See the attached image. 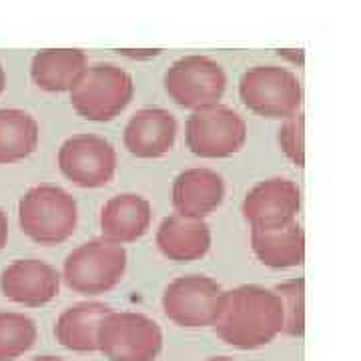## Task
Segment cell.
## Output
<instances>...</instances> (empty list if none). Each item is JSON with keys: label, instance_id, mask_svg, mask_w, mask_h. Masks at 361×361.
I'll list each match as a JSON object with an SVG mask.
<instances>
[{"label": "cell", "instance_id": "obj_25", "mask_svg": "<svg viewBox=\"0 0 361 361\" xmlns=\"http://www.w3.org/2000/svg\"><path fill=\"white\" fill-rule=\"evenodd\" d=\"M123 55L127 57H133V59H150V57H157L161 50H121Z\"/></svg>", "mask_w": 361, "mask_h": 361}, {"label": "cell", "instance_id": "obj_13", "mask_svg": "<svg viewBox=\"0 0 361 361\" xmlns=\"http://www.w3.org/2000/svg\"><path fill=\"white\" fill-rule=\"evenodd\" d=\"M177 139V119L169 110L150 106L137 110L125 127V149L139 159H159L167 155Z\"/></svg>", "mask_w": 361, "mask_h": 361}, {"label": "cell", "instance_id": "obj_26", "mask_svg": "<svg viewBox=\"0 0 361 361\" xmlns=\"http://www.w3.org/2000/svg\"><path fill=\"white\" fill-rule=\"evenodd\" d=\"M4 86H6V72H4V68H2V64H0V95H2V90H4Z\"/></svg>", "mask_w": 361, "mask_h": 361}, {"label": "cell", "instance_id": "obj_5", "mask_svg": "<svg viewBox=\"0 0 361 361\" xmlns=\"http://www.w3.org/2000/svg\"><path fill=\"white\" fill-rule=\"evenodd\" d=\"M97 349L110 361H155L163 349V331L143 313L110 311L99 327Z\"/></svg>", "mask_w": 361, "mask_h": 361}, {"label": "cell", "instance_id": "obj_24", "mask_svg": "<svg viewBox=\"0 0 361 361\" xmlns=\"http://www.w3.org/2000/svg\"><path fill=\"white\" fill-rule=\"evenodd\" d=\"M6 241H8V219H6L4 211L0 209V251L4 249Z\"/></svg>", "mask_w": 361, "mask_h": 361}, {"label": "cell", "instance_id": "obj_4", "mask_svg": "<svg viewBox=\"0 0 361 361\" xmlns=\"http://www.w3.org/2000/svg\"><path fill=\"white\" fill-rule=\"evenodd\" d=\"M77 221V201L70 193L57 185H37L24 193L19 203L22 233L41 245H57L66 241L75 233Z\"/></svg>", "mask_w": 361, "mask_h": 361}, {"label": "cell", "instance_id": "obj_1", "mask_svg": "<svg viewBox=\"0 0 361 361\" xmlns=\"http://www.w3.org/2000/svg\"><path fill=\"white\" fill-rule=\"evenodd\" d=\"M217 335L237 349H257L283 331V305L275 291L239 285L225 291L213 323Z\"/></svg>", "mask_w": 361, "mask_h": 361}, {"label": "cell", "instance_id": "obj_27", "mask_svg": "<svg viewBox=\"0 0 361 361\" xmlns=\"http://www.w3.org/2000/svg\"><path fill=\"white\" fill-rule=\"evenodd\" d=\"M30 361H64V360L57 358V355H41V358H35V360Z\"/></svg>", "mask_w": 361, "mask_h": 361}, {"label": "cell", "instance_id": "obj_6", "mask_svg": "<svg viewBox=\"0 0 361 361\" xmlns=\"http://www.w3.org/2000/svg\"><path fill=\"white\" fill-rule=\"evenodd\" d=\"M239 97L243 105L267 119H285L297 113L303 88L297 75L283 66H253L241 75Z\"/></svg>", "mask_w": 361, "mask_h": 361}, {"label": "cell", "instance_id": "obj_10", "mask_svg": "<svg viewBox=\"0 0 361 361\" xmlns=\"http://www.w3.org/2000/svg\"><path fill=\"white\" fill-rule=\"evenodd\" d=\"M59 169L83 189H99L113 181L117 173V150L97 135H75L59 150Z\"/></svg>", "mask_w": 361, "mask_h": 361}, {"label": "cell", "instance_id": "obj_28", "mask_svg": "<svg viewBox=\"0 0 361 361\" xmlns=\"http://www.w3.org/2000/svg\"><path fill=\"white\" fill-rule=\"evenodd\" d=\"M205 361H235V360H231V358H209V360Z\"/></svg>", "mask_w": 361, "mask_h": 361}, {"label": "cell", "instance_id": "obj_15", "mask_svg": "<svg viewBox=\"0 0 361 361\" xmlns=\"http://www.w3.org/2000/svg\"><path fill=\"white\" fill-rule=\"evenodd\" d=\"M157 247L177 263H191L205 257L211 249V229L205 219L169 215L157 229Z\"/></svg>", "mask_w": 361, "mask_h": 361}, {"label": "cell", "instance_id": "obj_23", "mask_svg": "<svg viewBox=\"0 0 361 361\" xmlns=\"http://www.w3.org/2000/svg\"><path fill=\"white\" fill-rule=\"evenodd\" d=\"M277 141H279L281 150L297 167H305V115L301 110L283 119Z\"/></svg>", "mask_w": 361, "mask_h": 361}, {"label": "cell", "instance_id": "obj_16", "mask_svg": "<svg viewBox=\"0 0 361 361\" xmlns=\"http://www.w3.org/2000/svg\"><path fill=\"white\" fill-rule=\"evenodd\" d=\"M153 221L150 203L135 193L108 199L101 211V231L113 243H133L149 231Z\"/></svg>", "mask_w": 361, "mask_h": 361}, {"label": "cell", "instance_id": "obj_17", "mask_svg": "<svg viewBox=\"0 0 361 361\" xmlns=\"http://www.w3.org/2000/svg\"><path fill=\"white\" fill-rule=\"evenodd\" d=\"M86 66V55L81 48H43L32 57V83L46 92L70 90Z\"/></svg>", "mask_w": 361, "mask_h": 361}, {"label": "cell", "instance_id": "obj_12", "mask_svg": "<svg viewBox=\"0 0 361 361\" xmlns=\"http://www.w3.org/2000/svg\"><path fill=\"white\" fill-rule=\"evenodd\" d=\"M61 275L41 259H17L0 273V291L14 303L43 307L59 295Z\"/></svg>", "mask_w": 361, "mask_h": 361}, {"label": "cell", "instance_id": "obj_11", "mask_svg": "<svg viewBox=\"0 0 361 361\" xmlns=\"http://www.w3.org/2000/svg\"><path fill=\"white\" fill-rule=\"evenodd\" d=\"M301 191L289 179H267L257 183L243 199V217L251 229H279L297 219Z\"/></svg>", "mask_w": 361, "mask_h": 361}, {"label": "cell", "instance_id": "obj_19", "mask_svg": "<svg viewBox=\"0 0 361 361\" xmlns=\"http://www.w3.org/2000/svg\"><path fill=\"white\" fill-rule=\"evenodd\" d=\"M113 309L105 303H77L64 309L55 325L57 341L77 353L97 351V335L103 319Z\"/></svg>", "mask_w": 361, "mask_h": 361}, {"label": "cell", "instance_id": "obj_22", "mask_svg": "<svg viewBox=\"0 0 361 361\" xmlns=\"http://www.w3.org/2000/svg\"><path fill=\"white\" fill-rule=\"evenodd\" d=\"M273 291L283 305V333L301 338L305 333V279H289Z\"/></svg>", "mask_w": 361, "mask_h": 361}, {"label": "cell", "instance_id": "obj_14", "mask_svg": "<svg viewBox=\"0 0 361 361\" xmlns=\"http://www.w3.org/2000/svg\"><path fill=\"white\" fill-rule=\"evenodd\" d=\"M225 199V183L219 173L203 167L187 169L177 175L173 183L175 213L205 219Z\"/></svg>", "mask_w": 361, "mask_h": 361}, {"label": "cell", "instance_id": "obj_21", "mask_svg": "<svg viewBox=\"0 0 361 361\" xmlns=\"http://www.w3.org/2000/svg\"><path fill=\"white\" fill-rule=\"evenodd\" d=\"M37 323L28 315L0 311V361L19 360L37 343Z\"/></svg>", "mask_w": 361, "mask_h": 361}, {"label": "cell", "instance_id": "obj_2", "mask_svg": "<svg viewBox=\"0 0 361 361\" xmlns=\"http://www.w3.org/2000/svg\"><path fill=\"white\" fill-rule=\"evenodd\" d=\"M127 271V251L105 237L86 241L64 259L63 279L79 295H101L121 283Z\"/></svg>", "mask_w": 361, "mask_h": 361}, {"label": "cell", "instance_id": "obj_3", "mask_svg": "<svg viewBox=\"0 0 361 361\" xmlns=\"http://www.w3.org/2000/svg\"><path fill=\"white\" fill-rule=\"evenodd\" d=\"M68 92L70 105L83 119L106 123L119 117L133 101L135 83L117 64H92L86 66Z\"/></svg>", "mask_w": 361, "mask_h": 361}, {"label": "cell", "instance_id": "obj_9", "mask_svg": "<svg viewBox=\"0 0 361 361\" xmlns=\"http://www.w3.org/2000/svg\"><path fill=\"white\" fill-rule=\"evenodd\" d=\"M223 293V287L211 277H177L163 293V309L165 315L181 327H207L217 319Z\"/></svg>", "mask_w": 361, "mask_h": 361}, {"label": "cell", "instance_id": "obj_20", "mask_svg": "<svg viewBox=\"0 0 361 361\" xmlns=\"http://www.w3.org/2000/svg\"><path fill=\"white\" fill-rule=\"evenodd\" d=\"M41 128L32 115L21 108H0V165L19 163L39 147Z\"/></svg>", "mask_w": 361, "mask_h": 361}, {"label": "cell", "instance_id": "obj_18", "mask_svg": "<svg viewBox=\"0 0 361 361\" xmlns=\"http://www.w3.org/2000/svg\"><path fill=\"white\" fill-rule=\"evenodd\" d=\"M251 247L267 267H297L305 259V233L297 221L279 229H251Z\"/></svg>", "mask_w": 361, "mask_h": 361}, {"label": "cell", "instance_id": "obj_7", "mask_svg": "<svg viewBox=\"0 0 361 361\" xmlns=\"http://www.w3.org/2000/svg\"><path fill=\"white\" fill-rule=\"evenodd\" d=\"M187 147L203 159H225L243 149L247 141L245 119L225 105L193 110L185 127Z\"/></svg>", "mask_w": 361, "mask_h": 361}, {"label": "cell", "instance_id": "obj_8", "mask_svg": "<svg viewBox=\"0 0 361 361\" xmlns=\"http://www.w3.org/2000/svg\"><path fill=\"white\" fill-rule=\"evenodd\" d=\"M227 88L223 66L203 55H189L170 64L165 72V90L183 108L197 110L217 105Z\"/></svg>", "mask_w": 361, "mask_h": 361}]
</instances>
